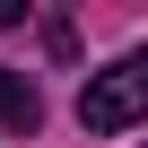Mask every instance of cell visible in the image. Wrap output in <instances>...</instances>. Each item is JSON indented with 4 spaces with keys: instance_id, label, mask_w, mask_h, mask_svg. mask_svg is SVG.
Here are the masks:
<instances>
[{
    "instance_id": "obj_1",
    "label": "cell",
    "mask_w": 148,
    "mask_h": 148,
    "mask_svg": "<svg viewBox=\"0 0 148 148\" xmlns=\"http://www.w3.org/2000/svg\"><path fill=\"white\" fill-rule=\"evenodd\" d=\"M79 122H87L96 139H113V131L148 122V52H122L113 70H96V79L79 87Z\"/></svg>"
},
{
    "instance_id": "obj_2",
    "label": "cell",
    "mask_w": 148,
    "mask_h": 148,
    "mask_svg": "<svg viewBox=\"0 0 148 148\" xmlns=\"http://www.w3.org/2000/svg\"><path fill=\"white\" fill-rule=\"evenodd\" d=\"M0 122H9V131H35L44 122V105H35V87L18 79V70H0Z\"/></svg>"
},
{
    "instance_id": "obj_3",
    "label": "cell",
    "mask_w": 148,
    "mask_h": 148,
    "mask_svg": "<svg viewBox=\"0 0 148 148\" xmlns=\"http://www.w3.org/2000/svg\"><path fill=\"white\" fill-rule=\"evenodd\" d=\"M0 26H26V0H0Z\"/></svg>"
}]
</instances>
